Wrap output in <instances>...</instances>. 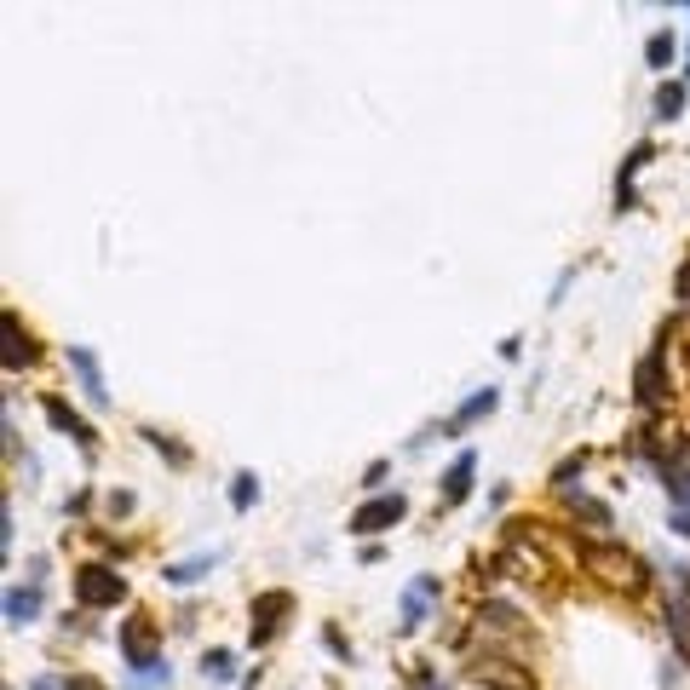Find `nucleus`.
<instances>
[{
    "mask_svg": "<svg viewBox=\"0 0 690 690\" xmlns=\"http://www.w3.org/2000/svg\"><path fill=\"white\" fill-rule=\"evenodd\" d=\"M575 552H581V564H587V575H598L604 587H616V593H644L650 587V570H644L639 552L616 547V541H575Z\"/></svg>",
    "mask_w": 690,
    "mask_h": 690,
    "instance_id": "1",
    "label": "nucleus"
},
{
    "mask_svg": "<svg viewBox=\"0 0 690 690\" xmlns=\"http://www.w3.org/2000/svg\"><path fill=\"white\" fill-rule=\"evenodd\" d=\"M472 685L478 690H535V673L512 656H478L472 662Z\"/></svg>",
    "mask_w": 690,
    "mask_h": 690,
    "instance_id": "2",
    "label": "nucleus"
},
{
    "mask_svg": "<svg viewBox=\"0 0 690 690\" xmlns=\"http://www.w3.org/2000/svg\"><path fill=\"white\" fill-rule=\"evenodd\" d=\"M75 598H81L87 610H115V604L127 598V581L115 570H104V564H87V570L75 575Z\"/></svg>",
    "mask_w": 690,
    "mask_h": 690,
    "instance_id": "3",
    "label": "nucleus"
},
{
    "mask_svg": "<svg viewBox=\"0 0 690 690\" xmlns=\"http://www.w3.org/2000/svg\"><path fill=\"white\" fill-rule=\"evenodd\" d=\"M121 656H127V667L144 679V673L161 662V656H156V621H150V616H127V621H121Z\"/></svg>",
    "mask_w": 690,
    "mask_h": 690,
    "instance_id": "4",
    "label": "nucleus"
},
{
    "mask_svg": "<svg viewBox=\"0 0 690 690\" xmlns=\"http://www.w3.org/2000/svg\"><path fill=\"white\" fill-rule=\"evenodd\" d=\"M679 575V593L667 598V639L679 650V662H690V570H673Z\"/></svg>",
    "mask_w": 690,
    "mask_h": 690,
    "instance_id": "5",
    "label": "nucleus"
},
{
    "mask_svg": "<svg viewBox=\"0 0 690 690\" xmlns=\"http://www.w3.org/2000/svg\"><path fill=\"white\" fill-rule=\"evenodd\" d=\"M409 512V501L403 495H380V501H368L351 512V535H380V529H391L397 518Z\"/></svg>",
    "mask_w": 690,
    "mask_h": 690,
    "instance_id": "6",
    "label": "nucleus"
},
{
    "mask_svg": "<svg viewBox=\"0 0 690 690\" xmlns=\"http://www.w3.org/2000/svg\"><path fill=\"white\" fill-rule=\"evenodd\" d=\"M288 610H294V598L288 593H259L253 598V644H271Z\"/></svg>",
    "mask_w": 690,
    "mask_h": 690,
    "instance_id": "7",
    "label": "nucleus"
},
{
    "mask_svg": "<svg viewBox=\"0 0 690 690\" xmlns=\"http://www.w3.org/2000/svg\"><path fill=\"white\" fill-rule=\"evenodd\" d=\"M633 391H639L644 409H662V397H667V386H662V351H650V357L633 368Z\"/></svg>",
    "mask_w": 690,
    "mask_h": 690,
    "instance_id": "8",
    "label": "nucleus"
},
{
    "mask_svg": "<svg viewBox=\"0 0 690 690\" xmlns=\"http://www.w3.org/2000/svg\"><path fill=\"white\" fill-rule=\"evenodd\" d=\"M432 598H437V575H420V581H414L409 593H403V633H414V627L426 621Z\"/></svg>",
    "mask_w": 690,
    "mask_h": 690,
    "instance_id": "9",
    "label": "nucleus"
},
{
    "mask_svg": "<svg viewBox=\"0 0 690 690\" xmlns=\"http://www.w3.org/2000/svg\"><path fill=\"white\" fill-rule=\"evenodd\" d=\"M69 368L81 374V391H87L92 403H104L110 391H104V374H98V357H92L87 345H69Z\"/></svg>",
    "mask_w": 690,
    "mask_h": 690,
    "instance_id": "10",
    "label": "nucleus"
},
{
    "mask_svg": "<svg viewBox=\"0 0 690 690\" xmlns=\"http://www.w3.org/2000/svg\"><path fill=\"white\" fill-rule=\"evenodd\" d=\"M46 420H52L58 432H69V437H75V443H81V449L92 455V443H98V437H92V426H87V420H81L75 409H69V403H58V397H52V403H46Z\"/></svg>",
    "mask_w": 690,
    "mask_h": 690,
    "instance_id": "11",
    "label": "nucleus"
},
{
    "mask_svg": "<svg viewBox=\"0 0 690 690\" xmlns=\"http://www.w3.org/2000/svg\"><path fill=\"white\" fill-rule=\"evenodd\" d=\"M0 328H6V368H12V374H18L23 363H35V340L18 328V317H12V311L0 317Z\"/></svg>",
    "mask_w": 690,
    "mask_h": 690,
    "instance_id": "12",
    "label": "nucleus"
},
{
    "mask_svg": "<svg viewBox=\"0 0 690 690\" xmlns=\"http://www.w3.org/2000/svg\"><path fill=\"white\" fill-rule=\"evenodd\" d=\"M41 616V593L35 587H6V627H29Z\"/></svg>",
    "mask_w": 690,
    "mask_h": 690,
    "instance_id": "13",
    "label": "nucleus"
},
{
    "mask_svg": "<svg viewBox=\"0 0 690 690\" xmlns=\"http://www.w3.org/2000/svg\"><path fill=\"white\" fill-rule=\"evenodd\" d=\"M518 627H524V621H518V610H512V604H501V598H489V604L478 610V633H518Z\"/></svg>",
    "mask_w": 690,
    "mask_h": 690,
    "instance_id": "14",
    "label": "nucleus"
},
{
    "mask_svg": "<svg viewBox=\"0 0 690 690\" xmlns=\"http://www.w3.org/2000/svg\"><path fill=\"white\" fill-rule=\"evenodd\" d=\"M213 564H219V552H196V558H184V564H167V581H173V587H190V581H202L207 570H213Z\"/></svg>",
    "mask_w": 690,
    "mask_h": 690,
    "instance_id": "15",
    "label": "nucleus"
},
{
    "mask_svg": "<svg viewBox=\"0 0 690 690\" xmlns=\"http://www.w3.org/2000/svg\"><path fill=\"white\" fill-rule=\"evenodd\" d=\"M495 403H501V391H495V386H483L478 397H466V403H460V409H455V420H449V432H460V426H472V420H483V414L495 409Z\"/></svg>",
    "mask_w": 690,
    "mask_h": 690,
    "instance_id": "16",
    "label": "nucleus"
},
{
    "mask_svg": "<svg viewBox=\"0 0 690 690\" xmlns=\"http://www.w3.org/2000/svg\"><path fill=\"white\" fill-rule=\"evenodd\" d=\"M472 466H478V460H472V455H460L455 466L443 472V501H449V506L466 501V489H472Z\"/></svg>",
    "mask_w": 690,
    "mask_h": 690,
    "instance_id": "17",
    "label": "nucleus"
},
{
    "mask_svg": "<svg viewBox=\"0 0 690 690\" xmlns=\"http://www.w3.org/2000/svg\"><path fill=\"white\" fill-rule=\"evenodd\" d=\"M253 501H259V478H253V472H236V478H230V506L248 512Z\"/></svg>",
    "mask_w": 690,
    "mask_h": 690,
    "instance_id": "18",
    "label": "nucleus"
},
{
    "mask_svg": "<svg viewBox=\"0 0 690 690\" xmlns=\"http://www.w3.org/2000/svg\"><path fill=\"white\" fill-rule=\"evenodd\" d=\"M570 512H575V518H587L593 529H610V506H604V501H587V495H575Z\"/></svg>",
    "mask_w": 690,
    "mask_h": 690,
    "instance_id": "19",
    "label": "nucleus"
},
{
    "mask_svg": "<svg viewBox=\"0 0 690 690\" xmlns=\"http://www.w3.org/2000/svg\"><path fill=\"white\" fill-rule=\"evenodd\" d=\"M202 673H213V679H236V656H230V650H207Z\"/></svg>",
    "mask_w": 690,
    "mask_h": 690,
    "instance_id": "20",
    "label": "nucleus"
},
{
    "mask_svg": "<svg viewBox=\"0 0 690 690\" xmlns=\"http://www.w3.org/2000/svg\"><path fill=\"white\" fill-rule=\"evenodd\" d=\"M679 110H685V87H662L656 92V115H662V121H673Z\"/></svg>",
    "mask_w": 690,
    "mask_h": 690,
    "instance_id": "21",
    "label": "nucleus"
},
{
    "mask_svg": "<svg viewBox=\"0 0 690 690\" xmlns=\"http://www.w3.org/2000/svg\"><path fill=\"white\" fill-rule=\"evenodd\" d=\"M644 58L662 69V64H673V35H650V46H644Z\"/></svg>",
    "mask_w": 690,
    "mask_h": 690,
    "instance_id": "22",
    "label": "nucleus"
},
{
    "mask_svg": "<svg viewBox=\"0 0 690 690\" xmlns=\"http://www.w3.org/2000/svg\"><path fill=\"white\" fill-rule=\"evenodd\" d=\"M144 437H150V443H156L161 455L173 460V466H184V460H190V455H184V449H179V443H173V437H161V432H144Z\"/></svg>",
    "mask_w": 690,
    "mask_h": 690,
    "instance_id": "23",
    "label": "nucleus"
},
{
    "mask_svg": "<svg viewBox=\"0 0 690 690\" xmlns=\"http://www.w3.org/2000/svg\"><path fill=\"white\" fill-rule=\"evenodd\" d=\"M322 644H328V650H334V656H345V662H351V644H345L340 633H322Z\"/></svg>",
    "mask_w": 690,
    "mask_h": 690,
    "instance_id": "24",
    "label": "nucleus"
},
{
    "mask_svg": "<svg viewBox=\"0 0 690 690\" xmlns=\"http://www.w3.org/2000/svg\"><path fill=\"white\" fill-rule=\"evenodd\" d=\"M64 690H104V685H98V679H87V673H69Z\"/></svg>",
    "mask_w": 690,
    "mask_h": 690,
    "instance_id": "25",
    "label": "nucleus"
},
{
    "mask_svg": "<svg viewBox=\"0 0 690 690\" xmlns=\"http://www.w3.org/2000/svg\"><path fill=\"white\" fill-rule=\"evenodd\" d=\"M673 529H679V535H690V512H673Z\"/></svg>",
    "mask_w": 690,
    "mask_h": 690,
    "instance_id": "26",
    "label": "nucleus"
},
{
    "mask_svg": "<svg viewBox=\"0 0 690 690\" xmlns=\"http://www.w3.org/2000/svg\"><path fill=\"white\" fill-rule=\"evenodd\" d=\"M29 690H64V685H58V679H52V673H46V679H35V685H29Z\"/></svg>",
    "mask_w": 690,
    "mask_h": 690,
    "instance_id": "27",
    "label": "nucleus"
}]
</instances>
